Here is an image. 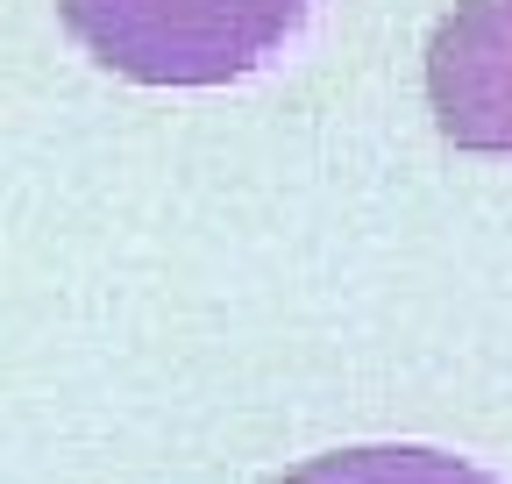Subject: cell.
I'll use <instances>...</instances> for the list:
<instances>
[{"label": "cell", "mask_w": 512, "mask_h": 484, "mask_svg": "<svg viewBox=\"0 0 512 484\" xmlns=\"http://www.w3.org/2000/svg\"><path fill=\"white\" fill-rule=\"evenodd\" d=\"M57 15L136 86H228L292 43L306 0H57Z\"/></svg>", "instance_id": "cell-1"}, {"label": "cell", "mask_w": 512, "mask_h": 484, "mask_svg": "<svg viewBox=\"0 0 512 484\" xmlns=\"http://www.w3.org/2000/svg\"><path fill=\"white\" fill-rule=\"evenodd\" d=\"M427 107L441 143L512 157V0H456L427 43Z\"/></svg>", "instance_id": "cell-2"}, {"label": "cell", "mask_w": 512, "mask_h": 484, "mask_svg": "<svg viewBox=\"0 0 512 484\" xmlns=\"http://www.w3.org/2000/svg\"><path fill=\"white\" fill-rule=\"evenodd\" d=\"M278 484H498L491 470L448 456V449H420V442H363V449H335L313 456L299 470H285Z\"/></svg>", "instance_id": "cell-3"}]
</instances>
